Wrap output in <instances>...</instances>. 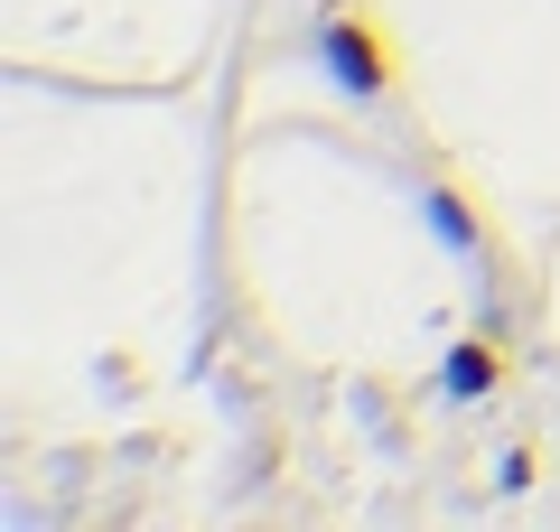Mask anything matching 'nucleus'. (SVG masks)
Wrapping results in <instances>:
<instances>
[{
    "instance_id": "obj_1",
    "label": "nucleus",
    "mask_w": 560,
    "mask_h": 532,
    "mask_svg": "<svg viewBox=\"0 0 560 532\" xmlns=\"http://www.w3.org/2000/svg\"><path fill=\"white\" fill-rule=\"evenodd\" d=\"M318 47H327V66H337V84H346V94H383V47H374V28L337 20Z\"/></svg>"
},
{
    "instance_id": "obj_2",
    "label": "nucleus",
    "mask_w": 560,
    "mask_h": 532,
    "mask_svg": "<svg viewBox=\"0 0 560 532\" xmlns=\"http://www.w3.org/2000/svg\"><path fill=\"white\" fill-rule=\"evenodd\" d=\"M486 383H495V355H486V346H458V355H448V393H486Z\"/></svg>"
},
{
    "instance_id": "obj_3",
    "label": "nucleus",
    "mask_w": 560,
    "mask_h": 532,
    "mask_svg": "<svg viewBox=\"0 0 560 532\" xmlns=\"http://www.w3.org/2000/svg\"><path fill=\"white\" fill-rule=\"evenodd\" d=\"M430 224H440V234H448V243H477V224H467V206H458V197H448V187H440V197H430Z\"/></svg>"
}]
</instances>
